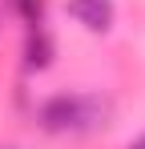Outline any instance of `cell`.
Instances as JSON below:
<instances>
[{
  "mask_svg": "<svg viewBox=\"0 0 145 149\" xmlns=\"http://www.w3.org/2000/svg\"><path fill=\"white\" fill-rule=\"evenodd\" d=\"M0 149H20V145H0Z\"/></svg>",
  "mask_w": 145,
  "mask_h": 149,
  "instance_id": "5",
  "label": "cell"
},
{
  "mask_svg": "<svg viewBox=\"0 0 145 149\" xmlns=\"http://www.w3.org/2000/svg\"><path fill=\"white\" fill-rule=\"evenodd\" d=\"M93 109L97 101H85V97H52L40 109V125L48 133H69V129H81L85 121H93Z\"/></svg>",
  "mask_w": 145,
  "mask_h": 149,
  "instance_id": "1",
  "label": "cell"
},
{
  "mask_svg": "<svg viewBox=\"0 0 145 149\" xmlns=\"http://www.w3.org/2000/svg\"><path fill=\"white\" fill-rule=\"evenodd\" d=\"M69 12L93 32H109V24H113V4L109 0H69Z\"/></svg>",
  "mask_w": 145,
  "mask_h": 149,
  "instance_id": "2",
  "label": "cell"
},
{
  "mask_svg": "<svg viewBox=\"0 0 145 149\" xmlns=\"http://www.w3.org/2000/svg\"><path fill=\"white\" fill-rule=\"evenodd\" d=\"M129 149H145V137H137V141H133V145H129Z\"/></svg>",
  "mask_w": 145,
  "mask_h": 149,
  "instance_id": "4",
  "label": "cell"
},
{
  "mask_svg": "<svg viewBox=\"0 0 145 149\" xmlns=\"http://www.w3.org/2000/svg\"><path fill=\"white\" fill-rule=\"evenodd\" d=\"M48 61H52V40H48V32H45V28L28 32V45H24V65H28V69H45Z\"/></svg>",
  "mask_w": 145,
  "mask_h": 149,
  "instance_id": "3",
  "label": "cell"
}]
</instances>
